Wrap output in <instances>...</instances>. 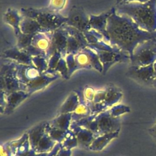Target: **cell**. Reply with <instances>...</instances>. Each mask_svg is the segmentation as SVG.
<instances>
[{
  "instance_id": "cell-1",
  "label": "cell",
  "mask_w": 156,
  "mask_h": 156,
  "mask_svg": "<svg viewBox=\"0 0 156 156\" xmlns=\"http://www.w3.org/2000/svg\"><path fill=\"white\" fill-rule=\"evenodd\" d=\"M156 38V31L149 32L141 29L130 17L118 14L114 7L107 20V42L129 54L140 43Z\"/></svg>"
},
{
  "instance_id": "cell-2",
  "label": "cell",
  "mask_w": 156,
  "mask_h": 156,
  "mask_svg": "<svg viewBox=\"0 0 156 156\" xmlns=\"http://www.w3.org/2000/svg\"><path fill=\"white\" fill-rule=\"evenodd\" d=\"M116 12L130 17L141 29L156 31V0L145 2H132L115 6Z\"/></svg>"
},
{
  "instance_id": "cell-3",
  "label": "cell",
  "mask_w": 156,
  "mask_h": 156,
  "mask_svg": "<svg viewBox=\"0 0 156 156\" xmlns=\"http://www.w3.org/2000/svg\"><path fill=\"white\" fill-rule=\"evenodd\" d=\"M20 12L23 16L29 17L37 21L46 32H51L62 27L67 21V17L49 10L47 7L41 9L23 7Z\"/></svg>"
},
{
  "instance_id": "cell-4",
  "label": "cell",
  "mask_w": 156,
  "mask_h": 156,
  "mask_svg": "<svg viewBox=\"0 0 156 156\" xmlns=\"http://www.w3.org/2000/svg\"><path fill=\"white\" fill-rule=\"evenodd\" d=\"M88 47L92 49L98 55L102 65V74H105L110 68L115 63L130 62V55L116 46H113L101 40Z\"/></svg>"
},
{
  "instance_id": "cell-5",
  "label": "cell",
  "mask_w": 156,
  "mask_h": 156,
  "mask_svg": "<svg viewBox=\"0 0 156 156\" xmlns=\"http://www.w3.org/2000/svg\"><path fill=\"white\" fill-rule=\"evenodd\" d=\"M65 59L69 77L75 71L80 69H94L99 73H102V65L97 54L89 47L84 48L74 55H66Z\"/></svg>"
},
{
  "instance_id": "cell-6",
  "label": "cell",
  "mask_w": 156,
  "mask_h": 156,
  "mask_svg": "<svg viewBox=\"0 0 156 156\" xmlns=\"http://www.w3.org/2000/svg\"><path fill=\"white\" fill-rule=\"evenodd\" d=\"M5 60L1 66L0 91H3L6 96L16 91H26L25 86L20 82L17 77L16 63Z\"/></svg>"
},
{
  "instance_id": "cell-7",
  "label": "cell",
  "mask_w": 156,
  "mask_h": 156,
  "mask_svg": "<svg viewBox=\"0 0 156 156\" xmlns=\"http://www.w3.org/2000/svg\"><path fill=\"white\" fill-rule=\"evenodd\" d=\"M156 62V38L144 41L138 44L130 58V65L147 66Z\"/></svg>"
},
{
  "instance_id": "cell-8",
  "label": "cell",
  "mask_w": 156,
  "mask_h": 156,
  "mask_svg": "<svg viewBox=\"0 0 156 156\" xmlns=\"http://www.w3.org/2000/svg\"><path fill=\"white\" fill-rule=\"evenodd\" d=\"M126 76L141 85L153 87L154 80L153 64L141 66L130 65L127 70Z\"/></svg>"
},
{
  "instance_id": "cell-9",
  "label": "cell",
  "mask_w": 156,
  "mask_h": 156,
  "mask_svg": "<svg viewBox=\"0 0 156 156\" xmlns=\"http://www.w3.org/2000/svg\"><path fill=\"white\" fill-rule=\"evenodd\" d=\"M68 34L63 26L51 32L50 45L46 51L48 60L56 52H59L63 58L66 56V46Z\"/></svg>"
},
{
  "instance_id": "cell-10",
  "label": "cell",
  "mask_w": 156,
  "mask_h": 156,
  "mask_svg": "<svg viewBox=\"0 0 156 156\" xmlns=\"http://www.w3.org/2000/svg\"><path fill=\"white\" fill-rule=\"evenodd\" d=\"M89 21L90 16L86 13L83 7L73 5L69 11L65 24L84 34L91 29Z\"/></svg>"
},
{
  "instance_id": "cell-11",
  "label": "cell",
  "mask_w": 156,
  "mask_h": 156,
  "mask_svg": "<svg viewBox=\"0 0 156 156\" xmlns=\"http://www.w3.org/2000/svg\"><path fill=\"white\" fill-rule=\"evenodd\" d=\"M63 27L68 34L66 46V55L76 54L88 47V43L85 35L79 30L65 24Z\"/></svg>"
},
{
  "instance_id": "cell-12",
  "label": "cell",
  "mask_w": 156,
  "mask_h": 156,
  "mask_svg": "<svg viewBox=\"0 0 156 156\" xmlns=\"http://www.w3.org/2000/svg\"><path fill=\"white\" fill-rule=\"evenodd\" d=\"M95 118L98 126V136L108 133L119 132L121 129L119 118L112 116L108 110L98 114Z\"/></svg>"
},
{
  "instance_id": "cell-13",
  "label": "cell",
  "mask_w": 156,
  "mask_h": 156,
  "mask_svg": "<svg viewBox=\"0 0 156 156\" xmlns=\"http://www.w3.org/2000/svg\"><path fill=\"white\" fill-rule=\"evenodd\" d=\"M114 7L99 15H90V26L93 29L104 37V41L107 42V20L113 12Z\"/></svg>"
},
{
  "instance_id": "cell-14",
  "label": "cell",
  "mask_w": 156,
  "mask_h": 156,
  "mask_svg": "<svg viewBox=\"0 0 156 156\" xmlns=\"http://www.w3.org/2000/svg\"><path fill=\"white\" fill-rule=\"evenodd\" d=\"M1 56L4 60L12 61L19 64L33 65L32 57L24 51L18 49L16 46L3 51Z\"/></svg>"
},
{
  "instance_id": "cell-15",
  "label": "cell",
  "mask_w": 156,
  "mask_h": 156,
  "mask_svg": "<svg viewBox=\"0 0 156 156\" xmlns=\"http://www.w3.org/2000/svg\"><path fill=\"white\" fill-rule=\"evenodd\" d=\"M70 130H72L76 136L78 144L83 147L89 149V147L96 138L94 134L91 131L77 126L74 122L71 123Z\"/></svg>"
},
{
  "instance_id": "cell-16",
  "label": "cell",
  "mask_w": 156,
  "mask_h": 156,
  "mask_svg": "<svg viewBox=\"0 0 156 156\" xmlns=\"http://www.w3.org/2000/svg\"><path fill=\"white\" fill-rule=\"evenodd\" d=\"M30 94L25 91L20 90L13 92L6 96V105L4 111V114L12 113L21 102L26 100Z\"/></svg>"
},
{
  "instance_id": "cell-17",
  "label": "cell",
  "mask_w": 156,
  "mask_h": 156,
  "mask_svg": "<svg viewBox=\"0 0 156 156\" xmlns=\"http://www.w3.org/2000/svg\"><path fill=\"white\" fill-rule=\"evenodd\" d=\"M22 18L20 12L13 8L7 9L3 15L4 22L13 28L16 37L21 33L20 25Z\"/></svg>"
},
{
  "instance_id": "cell-18",
  "label": "cell",
  "mask_w": 156,
  "mask_h": 156,
  "mask_svg": "<svg viewBox=\"0 0 156 156\" xmlns=\"http://www.w3.org/2000/svg\"><path fill=\"white\" fill-rule=\"evenodd\" d=\"M47 121H43L30 129L27 132L28 140L30 147L35 151L39 141L46 133Z\"/></svg>"
},
{
  "instance_id": "cell-19",
  "label": "cell",
  "mask_w": 156,
  "mask_h": 156,
  "mask_svg": "<svg viewBox=\"0 0 156 156\" xmlns=\"http://www.w3.org/2000/svg\"><path fill=\"white\" fill-rule=\"evenodd\" d=\"M105 89L106 94L102 104L107 108L112 107L119 102L122 97V93L119 88L112 84L108 85Z\"/></svg>"
},
{
  "instance_id": "cell-20",
  "label": "cell",
  "mask_w": 156,
  "mask_h": 156,
  "mask_svg": "<svg viewBox=\"0 0 156 156\" xmlns=\"http://www.w3.org/2000/svg\"><path fill=\"white\" fill-rule=\"evenodd\" d=\"M119 132L105 133L96 136L89 147V149L93 151H101L113 140L118 137Z\"/></svg>"
},
{
  "instance_id": "cell-21",
  "label": "cell",
  "mask_w": 156,
  "mask_h": 156,
  "mask_svg": "<svg viewBox=\"0 0 156 156\" xmlns=\"http://www.w3.org/2000/svg\"><path fill=\"white\" fill-rule=\"evenodd\" d=\"M20 27L21 32L24 34L34 35L38 32L46 33L37 21L29 17L23 16L20 22Z\"/></svg>"
},
{
  "instance_id": "cell-22",
  "label": "cell",
  "mask_w": 156,
  "mask_h": 156,
  "mask_svg": "<svg viewBox=\"0 0 156 156\" xmlns=\"http://www.w3.org/2000/svg\"><path fill=\"white\" fill-rule=\"evenodd\" d=\"M80 99L77 93H71L58 110V114L62 113H72L78 107L80 104Z\"/></svg>"
},
{
  "instance_id": "cell-23",
  "label": "cell",
  "mask_w": 156,
  "mask_h": 156,
  "mask_svg": "<svg viewBox=\"0 0 156 156\" xmlns=\"http://www.w3.org/2000/svg\"><path fill=\"white\" fill-rule=\"evenodd\" d=\"M51 32H38L35 34L32 37V45L42 51L46 52L50 45Z\"/></svg>"
},
{
  "instance_id": "cell-24",
  "label": "cell",
  "mask_w": 156,
  "mask_h": 156,
  "mask_svg": "<svg viewBox=\"0 0 156 156\" xmlns=\"http://www.w3.org/2000/svg\"><path fill=\"white\" fill-rule=\"evenodd\" d=\"M48 123L52 127L68 131L72 123V113L58 114L57 117L49 121Z\"/></svg>"
},
{
  "instance_id": "cell-25",
  "label": "cell",
  "mask_w": 156,
  "mask_h": 156,
  "mask_svg": "<svg viewBox=\"0 0 156 156\" xmlns=\"http://www.w3.org/2000/svg\"><path fill=\"white\" fill-rule=\"evenodd\" d=\"M56 144L46 132L39 141L35 151L36 153H48L54 147Z\"/></svg>"
},
{
  "instance_id": "cell-26",
  "label": "cell",
  "mask_w": 156,
  "mask_h": 156,
  "mask_svg": "<svg viewBox=\"0 0 156 156\" xmlns=\"http://www.w3.org/2000/svg\"><path fill=\"white\" fill-rule=\"evenodd\" d=\"M68 131H65L60 129L51 127L48 122L46 127V132L56 143H61L66 138Z\"/></svg>"
},
{
  "instance_id": "cell-27",
  "label": "cell",
  "mask_w": 156,
  "mask_h": 156,
  "mask_svg": "<svg viewBox=\"0 0 156 156\" xmlns=\"http://www.w3.org/2000/svg\"><path fill=\"white\" fill-rule=\"evenodd\" d=\"M52 74H58V76H61L62 77H63L65 79H68L69 78L68 66H67L66 60L64 58H60L56 67L52 72Z\"/></svg>"
},
{
  "instance_id": "cell-28",
  "label": "cell",
  "mask_w": 156,
  "mask_h": 156,
  "mask_svg": "<svg viewBox=\"0 0 156 156\" xmlns=\"http://www.w3.org/2000/svg\"><path fill=\"white\" fill-rule=\"evenodd\" d=\"M34 35L24 34L22 32L16 36L17 43L16 46L21 49L24 50L32 44V40Z\"/></svg>"
},
{
  "instance_id": "cell-29",
  "label": "cell",
  "mask_w": 156,
  "mask_h": 156,
  "mask_svg": "<svg viewBox=\"0 0 156 156\" xmlns=\"http://www.w3.org/2000/svg\"><path fill=\"white\" fill-rule=\"evenodd\" d=\"M61 144L63 148L69 150H71L73 148H74L79 145L77 138L71 130L69 129L68 130L66 138L63 142L61 143Z\"/></svg>"
},
{
  "instance_id": "cell-30",
  "label": "cell",
  "mask_w": 156,
  "mask_h": 156,
  "mask_svg": "<svg viewBox=\"0 0 156 156\" xmlns=\"http://www.w3.org/2000/svg\"><path fill=\"white\" fill-rule=\"evenodd\" d=\"M108 110L112 116L119 118L121 115L129 113L131 110L129 106L123 104H116L110 107Z\"/></svg>"
},
{
  "instance_id": "cell-31",
  "label": "cell",
  "mask_w": 156,
  "mask_h": 156,
  "mask_svg": "<svg viewBox=\"0 0 156 156\" xmlns=\"http://www.w3.org/2000/svg\"><path fill=\"white\" fill-rule=\"evenodd\" d=\"M33 65L41 72L45 73L48 68V60L44 56H35L32 57Z\"/></svg>"
},
{
  "instance_id": "cell-32",
  "label": "cell",
  "mask_w": 156,
  "mask_h": 156,
  "mask_svg": "<svg viewBox=\"0 0 156 156\" xmlns=\"http://www.w3.org/2000/svg\"><path fill=\"white\" fill-rule=\"evenodd\" d=\"M66 2V0H50L49 5L46 7L49 10L59 13L65 8Z\"/></svg>"
},
{
  "instance_id": "cell-33",
  "label": "cell",
  "mask_w": 156,
  "mask_h": 156,
  "mask_svg": "<svg viewBox=\"0 0 156 156\" xmlns=\"http://www.w3.org/2000/svg\"><path fill=\"white\" fill-rule=\"evenodd\" d=\"M106 94L105 88L103 90H100L95 91L92 102L94 103H103Z\"/></svg>"
},
{
  "instance_id": "cell-34",
  "label": "cell",
  "mask_w": 156,
  "mask_h": 156,
  "mask_svg": "<svg viewBox=\"0 0 156 156\" xmlns=\"http://www.w3.org/2000/svg\"><path fill=\"white\" fill-rule=\"evenodd\" d=\"M94 93H95V91L91 87H87L84 90V96L87 99V101H88V102H92L94 98Z\"/></svg>"
},
{
  "instance_id": "cell-35",
  "label": "cell",
  "mask_w": 156,
  "mask_h": 156,
  "mask_svg": "<svg viewBox=\"0 0 156 156\" xmlns=\"http://www.w3.org/2000/svg\"><path fill=\"white\" fill-rule=\"evenodd\" d=\"M147 1L148 0H115V5L117 6L132 2H145Z\"/></svg>"
},
{
  "instance_id": "cell-36",
  "label": "cell",
  "mask_w": 156,
  "mask_h": 156,
  "mask_svg": "<svg viewBox=\"0 0 156 156\" xmlns=\"http://www.w3.org/2000/svg\"><path fill=\"white\" fill-rule=\"evenodd\" d=\"M55 156H71V150L62 147Z\"/></svg>"
},
{
  "instance_id": "cell-37",
  "label": "cell",
  "mask_w": 156,
  "mask_h": 156,
  "mask_svg": "<svg viewBox=\"0 0 156 156\" xmlns=\"http://www.w3.org/2000/svg\"><path fill=\"white\" fill-rule=\"evenodd\" d=\"M148 133L156 142V123H155L152 126L148 129Z\"/></svg>"
},
{
  "instance_id": "cell-38",
  "label": "cell",
  "mask_w": 156,
  "mask_h": 156,
  "mask_svg": "<svg viewBox=\"0 0 156 156\" xmlns=\"http://www.w3.org/2000/svg\"><path fill=\"white\" fill-rule=\"evenodd\" d=\"M154 70V80L153 82V87L156 88V62L153 64Z\"/></svg>"
}]
</instances>
